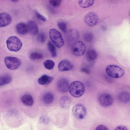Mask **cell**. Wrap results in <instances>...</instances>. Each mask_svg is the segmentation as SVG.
Segmentation results:
<instances>
[{"instance_id":"1","label":"cell","mask_w":130,"mask_h":130,"mask_svg":"<svg viewBox=\"0 0 130 130\" xmlns=\"http://www.w3.org/2000/svg\"><path fill=\"white\" fill-rule=\"evenodd\" d=\"M71 94L76 98L81 96L85 91V88L83 84L80 82L76 81L72 82L69 88Z\"/></svg>"},{"instance_id":"2","label":"cell","mask_w":130,"mask_h":130,"mask_svg":"<svg viewBox=\"0 0 130 130\" xmlns=\"http://www.w3.org/2000/svg\"><path fill=\"white\" fill-rule=\"evenodd\" d=\"M105 70L107 75L113 78H121L124 75V71L122 69L115 65L110 64L107 66Z\"/></svg>"},{"instance_id":"3","label":"cell","mask_w":130,"mask_h":130,"mask_svg":"<svg viewBox=\"0 0 130 130\" xmlns=\"http://www.w3.org/2000/svg\"><path fill=\"white\" fill-rule=\"evenodd\" d=\"M6 43L8 50L15 52L20 50L22 45L20 40L15 36H12L9 37L6 41Z\"/></svg>"},{"instance_id":"4","label":"cell","mask_w":130,"mask_h":130,"mask_svg":"<svg viewBox=\"0 0 130 130\" xmlns=\"http://www.w3.org/2000/svg\"><path fill=\"white\" fill-rule=\"evenodd\" d=\"M50 39L53 44L57 47L60 48L64 44V41L61 33L54 28L51 29L49 32Z\"/></svg>"},{"instance_id":"5","label":"cell","mask_w":130,"mask_h":130,"mask_svg":"<svg viewBox=\"0 0 130 130\" xmlns=\"http://www.w3.org/2000/svg\"><path fill=\"white\" fill-rule=\"evenodd\" d=\"M4 62L7 67L9 70H15L18 68L21 65V62L18 58L8 56L5 57Z\"/></svg>"},{"instance_id":"6","label":"cell","mask_w":130,"mask_h":130,"mask_svg":"<svg viewBox=\"0 0 130 130\" xmlns=\"http://www.w3.org/2000/svg\"><path fill=\"white\" fill-rule=\"evenodd\" d=\"M72 112L74 116L78 119H82L85 117L87 110L85 107L80 104L74 105L72 108Z\"/></svg>"},{"instance_id":"7","label":"cell","mask_w":130,"mask_h":130,"mask_svg":"<svg viewBox=\"0 0 130 130\" xmlns=\"http://www.w3.org/2000/svg\"><path fill=\"white\" fill-rule=\"evenodd\" d=\"M72 50V53L75 56H81L83 55L85 52L86 46L82 42L77 41L73 44Z\"/></svg>"},{"instance_id":"8","label":"cell","mask_w":130,"mask_h":130,"mask_svg":"<svg viewBox=\"0 0 130 130\" xmlns=\"http://www.w3.org/2000/svg\"><path fill=\"white\" fill-rule=\"evenodd\" d=\"M98 100L100 104L104 107L110 106L113 102L112 96L107 93H103L100 94L99 96Z\"/></svg>"},{"instance_id":"9","label":"cell","mask_w":130,"mask_h":130,"mask_svg":"<svg viewBox=\"0 0 130 130\" xmlns=\"http://www.w3.org/2000/svg\"><path fill=\"white\" fill-rule=\"evenodd\" d=\"M98 21V17L95 13L90 12L87 13L84 18L85 23L88 25L92 26L95 25Z\"/></svg>"},{"instance_id":"10","label":"cell","mask_w":130,"mask_h":130,"mask_svg":"<svg viewBox=\"0 0 130 130\" xmlns=\"http://www.w3.org/2000/svg\"><path fill=\"white\" fill-rule=\"evenodd\" d=\"M12 18L8 13L6 12L0 13V27H5L11 22Z\"/></svg>"},{"instance_id":"11","label":"cell","mask_w":130,"mask_h":130,"mask_svg":"<svg viewBox=\"0 0 130 130\" xmlns=\"http://www.w3.org/2000/svg\"><path fill=\"white\" fill-rule=\"evenodd\" d=\"M73 68L72 64L69 60H63L61 61L58 65L59 70L61 72L68 71L72 70Z\"/></svg>"},{"instance_id":"12","label":"cell","mask_w":130,"mask_h":130,"mask_svg":"<svg viewBox=\"0 0 130 130\" xmlns=\"http://www.w3.org/2000/svg\"><path fill=\"white\" fill-rule=\"evenodd\" d=\"M69 87V82L66 78H61L58 82L57 88L59 90L62 92H67L68 90Z\"/></svg>"},{"instance_id":"13","label":"cell","mask_w":130,"mask_h":130,"mask_svg":"<svg viewBox=\"0 0 130 130\" xmlns=\"http://www.w3.org/2000/svg\"><path fill=\"white\" fill-rule=\"evenodd\" d=\"M27 25L28 30L32 35H35L38 34L39 28L36 22L32 20H30L28 22Z\"/></svg>"},{"instance_id":"14","label":"cell","mask_w":130,"mask_h":130,"mask_svg":"<svg viewBox=\"0 0 130 130\" xmlns=\"http://www.w3.org/2000/svg\"><path fill=\"white\" fill-rule=\"evenodd\" d=\"M22 103L27 106H31L34 103V100L32 96L30 94H26L22 95L21 98Z\"/></svg>"},{"instance_id":"15","label":"cell","mask_w":130,"mask_h":130,"mask_svg":"<svg viewBox=\"0 0 130 130\" xmlns=\"http://www.w3.org/2000/svg\"><path fill=\"white\" fill-rule=\"evenodd\" d=\"M71 102V100L69 97L67 96H64L60 99V105L62 108L67 109L70 106Z\"/></svg>"},{"instance_id":"16","label":"cell","mask_w":130,"mask_h":130,"mask_svg":"<svg viewBox=\"0 0 130 130\" xmlns=\"http://www.w3.org/2000/svg\"><path fill=\"white\" fill-rule=\"evenodd\" d=\"M67 37L70 40L74 41H76L79 37L78 31L75 29L69 30L67 33Z\"/></svg>"},{"instance_id":"17","label":"cell","mask_w":130,"mask_h":130,"mask_svg":"<svg viewBox=\"0 0 130 130\" xmlns=\"http://www.w3.org/2000/svg\"><path fill=\"white\" fill-rule=\"evenodd\" d=\"M16 28L17 32L21 35H25L28 31L27 25L23 22L18 23L16 25Z\"/></svg>"},{"instance_id":"18","label":"cell","mask_w":130,"mask_h":130,"mask_svg":"<svg viewBox=\"0 0 130 130\" xmlns=\"http://www.w3.org/2000/svg\"><path fill=\"white\" fill-rule=\"evenodd\" d=\"M53 79V78L46 75H44L39 78L38 79V83L42 85L48 84Z\"/></svg>"},{"instance_id":"19","label":"cell","mask_w":130,"mask_h":130,"mask_svg":"<svg viewBox=\"0 0 130 130\" xmlns=\"http://www.w3.org/2000/svg\"><path fill=\"white\" fill-rule=\"evenodd\" d=\"M118 97L119 100L123 103H127L130 101L129 94L126 92H121L119 94Z\"/></svg>"},{"instance_id":"20","label":"cell","mask_w":130,"mask_h":130,"mask_svg":"<svg viewBox=\"0 0 130 130\" xmlns=\"http://www.w3.org/2000/svg\"><path fill=\"white\" fill-rule=\"evenodd\" d=\"M42 99L45 103L46 104H50L52 103L54 101V95L51 93H46L44 94Z\"/></svg>"},{"instance_id":"21","label":"cell","mask_w":130,"mask_h":130,"mask_svg":"<svg viewBox=\"0 0 130 130\" xmlns=\"http://www.w3.org/2000/svg\"><path fill=\"white\" fill-rule=\"evenodd\" d=\"M87 59L92 61L97 58V54L96 51L93 49L88 50L86 53Z\"/></svg>"},{"instance_id":"22","label":"cell","mask_w":130,"mask_h":130,"mask_svg":"<svg viewBox=\"0 0 130 130\" xmlns=\"http://www.w3.org/2000/svg\"><path fill=\"white\" fill-rule=\"evenodd\" d=\"M12 78L8 75L0 77V86L7 84L11 82Z\"/></svg>"},{"instance_id":"23","label":"cell","mask_w":130,"mask_h":130,"mask_svg":"<svg viewBox=\"0 0 130 130\" xmlns=\"http://www.w3.org/2000/svg\"><path fill=\"white\" fill-rule=\"evenodd\" d=\"M93 0H80L78 1L79 5L81 7L86 8L92 5L94 3Z\"/></svg>"},{"instance_id":"24","label":"cell","mask_w":130,"mask_h":130,"mask_svg":"<svg viewBox=\"0 0 130 130\" xmlns=\"http://www.w3.org/2000/svg\"><path fill=\"white\" fill-rule=\"evenodd\" d=\"M43 65L46 69L50 70L53 68L55 65V63L52 60L47 59L44 61Z\"/></svg>"},{"instance_id":"25","label":"cell","mask_w":130,"mask_h":130,"mask_svg":"<svg viewBox=\"0 0 130 130\" xmlns=\"http://www.w3.org/2000/svg\"><path fill=\"white\" fill-rule=\"evenodd\" d=\"M47 46L52 56L55 57L57 56V53L55 47L50 41L47 43Z\"/></svg>"},{"instance_id":"26","label":"cell","mask_w":130,"mask_h":130,"mask_svg":"<svg viewBox=\"0 0 130 130\" xmlns=\"http://www.w3.org/2000/svg\"><path fill=\"white\" fill-rule=\"evenodd\" d=\"M43 57L42 54L36 52L31 53L30 55V58L33 60L41 59L43 58Z\"/></svg>"},{"instance_id":"27","label":"cell","mask_w":130,"mask_h":130,"mask_svg":"<svg viewBox=\"0 0 130 130\" xmlns=\"http://www.w3.org/2000/svg\"><path fill=\"white\" fill-rule=\"evenodd\" d=\"M93 34L91 32H87L84 35V38L85 40L87 42H90L93 40Z\"/></svg>"},{"instance_id":"28","label":"cell","mask_w":130,"mask_h":130,"mask_svg":"<svg viewBox=\"0 0 130 130\" xmlns=\"http://www.w3.org/2000/svg\"><path fill=\"white\" fill-rule=\"evenodd\" d=\"M57 25L63 33H65L67 30V26L66 23L63 22H59Z\"/></svg>"},{"instance_id":"29","label":"cell","mask_w":130,"mask_h":130,"mask_svg":"<svg viewBox=\"0 0 130 130\" xmlns=\"http://www.w3.org/2000/svg\"><path fill=\"white\" fill-rule=\"evenodd\" d=\"M38 41L41 43H44L46 40V36L45 34L43 32L39 34L37 36Z\"/></svg>"},{"instance_id":"30","label":"cell","mask_w":130,"mask_h":130,"mask_svg":"<svg viewBox=\"0 0 130 130\" xmlns=\"http://www.w3.org/2000/svg\"><path fill=\"white\" fill-rule=\"evenodd\" d=\"M61 0H51L49 1L50 4L53 7H57L59 6L61 3Z\"/></svg>"},{"instance_id":"31","label":"cell","mask_w":130,"mask_h":130,"mask_svg":"<svg viewBox=\"0 0 130 130\" xmlns=\"http://www.w3.org/2000/svg\"><path fill=\"white\" fill-rule=\"evenodd\" d=\"M35 14L37 17L41 21H45L46 20V18L36 10L35 11Z\"/></svg>"},{"instance_id":"32","label":"cell","mask_w":130,"mask_h":130,"mask_svg":"<svg viewBox=\"0 0 130 130\" xmlns=\"http://www.w3.org/2000/svg\"><path fill=\"white\" fill-rule=\"evenodd\" d=\"M80 70L82 72L87 74H89L90 72L89 68L85 66L82 67Z\"/></svg>"},{"instance_id":"33","label":"cell","mask_w":130,"mask_h":130,"mask_svg":"<svg viewBox=\"0 0 130 130\" xmlns=\"http://www.w3.org/2000/svg\"><path fill=\"white\" fill-rule=\"evenodd\" d=\"M95 130H108V129L105 125H100L96 127Z\"/></svg>"},{"instance_id":"34","label":"cell","mask_w":130,"mask_h":130,"mask_svg":"<svg viewBox=\"0 0 130 130\" xmlns=\"http://www.w3.org/2000/svg\"><path fill=\"white\" fill-rule=\"evenodd\" d=\"M40 120L41 122L43 123H47L48 121V120L47 118L45 117H42L40 118Z\"/></svg>"},{"instance_id":"35","label":"cell","mask_w":130,"mask_h":130,"mask_svg":"<svg viewBox=\"0 0 130 130\" xmlns=\"http://www.w3.org/2000/svg\"><path fill=\"white\" fill-rule=\"evenodd\" d=\"M115 130H128L127 128L125 126L120 125L117 126Z\"/></svg>"},{"instance_id":"36","label":"cell","mask_w":130,"mask_h":130,"mask_svg":"<svg viewBox=\"0 0 130 130\" xmlns=\"http://www.w3.org/2000/svg\"><path fill=\"white\" fill-rule=\"evenodd\" d=\"M14 1V2L15 1Z\"/></svg>"}]
</instances>
